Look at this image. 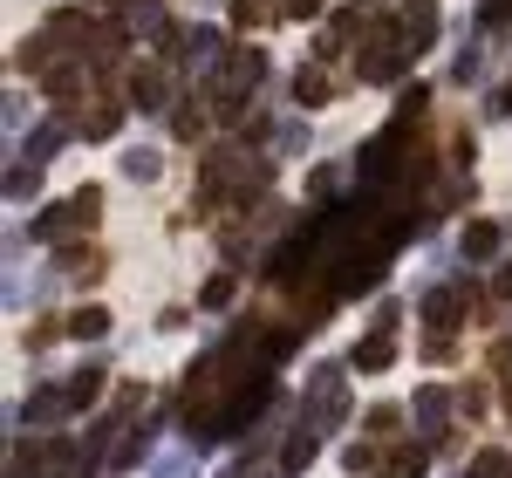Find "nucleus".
<instances>
[{
	"mask_svg": "<svg viewBox=\"0 0 512 478\" xmlns=\"http://www.w3.org/2000/svg\"><path fill=\"white\" fill-rule=\"evenodd\" d=\"M260 69H267V55H260V48H233V55H226V69H219V96L239 103V96L260 82Z\"/></svg>",
	"mask_w": 512,
	"mask_h": 478,
	"instance_id": "nucleus-1",
	"label": "nucleus"
},
{
	"mask_svg": "<svg viewBox=\"0 0 512 478\" xmlns=\"http://www.w3.org/2000/svg\"><path fill=\"white\" fill-rule=\"evenodd\" d=\"M396 35H403V48H424V41L437 35L431 0H403V14H396Z\"/></svg>",
	"mask_w": 512,
	"mask_h": 478,
	"instance_id": "nucleus-2",
	"label": "nucleus"
},
{
	"mask_svg": "<svg viewBox=\"0 0 512 478\" xmlns=\"http://www.w3.org/2000/svg\"><path fill=\"white\" fill-rule=\"evenodd\" d=\"M465 315V287H431V301H424V321H431V335H451V321Z\"/></svg>",
	"mask_w": 512,
	"mask_h": 478,
	"instance_id": "nucleus-3",
	"label": "nucleus"
},
{
	"mask_svg": "<svg viewBox=\"0 0 512 478\" xmlns=\"http://www.w3.org/2000/svg\"><path fill=\"white\" fill-rule=\"evenodd\" d=\"M117 103H89V110H76V123H69V130H76V137H117Z\"/></svg>",
	"mask_w": 512,
	"mask_h": 478,
	"instance_id": "nucleus-4",
	"label": "nucleus"
},
{
	"mask_svg": "<svg viewBox=\"0 0 512 478\" xmlns=\"http://www.w3.org/2000/svg\"><path fill=\"white\" fill-rule=\"evenodd\" d=\"M390 362H396V342H390V335H369V342L355 349V369H362V376H376V369H390Z\"/></svg>",
	"mask_w": 512,
	"mask_h": 478,
	"instance_id": "nucleus-5",
	"label": "nucleus"
},
{
	"mask_svg": "<svg viewBox=\"0 0 512 478\" xmlns=\"http://www.w3.org/2000/svg\"><path fill=\"white\" fill-rule=\"evenodd\" d=\"M123 89H130L137 103H164V76H158V62H144V69H130V76H123Z\"/></svg>",
	"mask_w": 512,
	"mask_h": 478,
	"instance_id": "nucleus-6",
	"label": "nucleus"
},
{
	"mask_svg": "<svg viewBox=\"0 0 512 478\" xmlns=\"http://www.w3.org/2000/svg\"><path fill=\"white\" fill-rule=\"evenodd\" d=\"M492 253H499V226L472 219V226H465V260H492Z\"/></svg>",
	"mask_w": 512,
	"mask_h": 478,
	"instance_id": "nucleus-7",
	"label": "nucleus"
},
{
	"mask_svg": "<svg viewBox=\"0 0 512 478\" xmlns=\"http://www.w3.org/2000/svg\"><path fill=\"white\" fill-rule=\"evenodd\" d=\"M171 137H185V144H192V137H205V103H192V96H185V103H178V117H171Z\"/></svg>",
	"mask_w": 512,
	"mask_h": 478,
	"instance_id": "nucleus-8",
	"label": "nucleus"
},
{
	"mask_svg": "<svg viewBox=\"0 0 512 478\" xmlns=\"http://www.w3.org/2000/svg\"><path fill=\"white\" fill-rule=\"evenodd\" d=\"M383 478H424V451H417V444H396L390 465H383Z\"/></svg>",
	"mask_w": 512,
	"mask_h": 478,
	"instance_id": "nucleus-9",
	"label": "nucleus"
},
{
	"mask_svg": "<svg viewBox=\"0 0 512 478\" xmlns=\"http://www.w3.org/2000/svg\"><path fill=\"white\" fill-rule=\"evenodd\" d=\"M328 89H335L328 69H301V76H294V96H301V103H328Z\"/></svg>",
	"mask_w": 512,
	"mask_h": 478,
	"instance_id": "nucleus-10",
	"label": "nucleus"
},
{
	"mask_svg": "<svg viewBox=\"0 0 512 478\" xmlns=\"http://www.w3.org/2000/svg\"><path fill=\"white\" fill-rule=\"evenodd\" d=\"M96 212H103V192H96V185H82L76 199H69V226H76V233H82V226H89Z\"/></svg>",
	"mask_w": 512,
	"mask_h": 478,
	"instance_id": "nucleus-11",
	"label": "nucleus"
},
{
	"mask_svg": "<svg viewBox=\"0 0 512 478\" xmlns=\"http://www.w3.org/2000/svg\"><path fill=\"white\" fill-rule=\"evenodd\" d=\"M308 458H315V438H308V431H294V438H287V451H280V465H287V472H301Z\"/></svg>",
	"mask_w": 512,
	"mask_h": 478,
	"instance_id": "nucleus-12",
	"label": "nucleus"
},
{
	"mask_svg": "<svg viewBox=\"0 0 512 478\" xmlns=\"http://www.w3.org/2000/svg\"><path fill=\"white\" fill-rule=\"evenodd\" d=\"M274 14V0H233V28H260Z\"/></svg>",
	"mask_w": 512,
	"mask_h": 478,
	"instance_id": "nucleus-13",
	"label": "nucleus"
},
{
	"mask_svg": "<svg viewBox=\"0 0 512 478\" xmlns=\"http://www.w3.org/2000/svg\"><path fill=\"white\" fill-rule=\"evenodd\" d=\"M103 328H110L103 308H76V315H69V335H103Z\"/></svg>",
	"mask_w": 512,
	"mask_h": 478,
	"instance_id": "nucleus-14",
	"label": "nucleus"
},
{
	"mask_svg": "<svg viewBox=\"0 0 512 478\" xmlns=\"http://www.w3.org/2000/svg\"><path fill=\"white\" fill-rule=\"evenodd\" d=\"M417 417H424V431H431V438H444V397H437V390H424Z\"/></svg>",
	"mask_w": 512,
	"mask_h": 478,
	"instance_id": "nucleus-15",
	"label": "nucleus"
},
{
	"mask_svg": "<svg viewBox=\"0 0 512 478\" xmlns=\"http://www.w3.org/2000/svg\"><path fill=\"white\" fill-rule=\"evenodd\" d=\"M103 267V253L96 246H82V253H62V274H96Z\"/></svg>",
	"mask_w": 512,
	"mask_h": 478,
	"instance_id": "nucleus-16",
	"label": "nucleus"
},
{
	"mask_svg": "<svg viewBox=\"0 0 512 478\" xmlns=\"http://www.w3.org/2000/svg\"><path fill=\"white\" fill-rule=\"evenodd\" d=\"M342 465H349V472H376V444H349Z\"/></svg>",
	"mask_w": 512,
	"mask_h": 478,
	"instance_id": "nucleus-17",
	"label": "nucleus"
},
{
	"mask_svg": "<svg viewBox=\"0 0 512 478\" xmlns=\"http://www.w3.org/2000/svg\"><path fill=\"white\" fill-rule=\"evenodd\" d=\"M233 301V274H212V287H205V308H226Z\"/></svg>",
	"mask_w": 512,
	"mask_h": 478,
	"instance_id": "nucleus-18",
	"label": "nucleus"
},
{
	"mask_svg": "<svg viewBox=\"0 0 512 478\" xmlns=\"http://www.w3.org/2000/svg\"><path fill=\"white\" fill-rule=\"evenodd\" d=\"M123 171H130V178H158V158H151V151H130Z\"/></svg>",
	"mask_w": 512,
	"mask_h": 478,
	"instance_id": "nucleus-19",
	"label": "nucleus"
},
{
	"mask_svg": "<svg viewBox=\"0 0 512 478\" xmlns=\"http://www.w3.org/2000/svg\"><path fill=\"white\" fill-rule=\"evenodd\" d=\"M458 410L478 417V410H485V383H465V390H458Z\"/></svg>",
	"mask_w": 512,
	"mask_h": 478,
	"instance_id": "nucleus-20",
	"label": "nucleus"
},
{
	"mask_svg": "<svg viewBox=\"0 0 512 478\" xmlns=\"http://www.w3.org/2000/svg\"><path fill=\"white\" fill-rule=\"evenodd\" d=\"M280 14H287V21H308V14H315V0H280Z\"/></svg>",
	"mask_w": 512,
	"mask_h": 478,
	"instance_id": "nucleus-21",
	"label": "nucleus"
},
{
	"mask_svg": "<svg viewBox=\"0 0 512 478\" xmlns=\"http://www.w3.org/2000/svg\"><path fill=\"white\" fill-rule=\"evenodd\" d=\"M499 301H512V267H506V274H499Z\"/></svg>",
	"mask_w": 512,
	"mask_h": 478,
	"instance_id": "nucleus-22",
	"label": "nucleus"
}]
</instances>
